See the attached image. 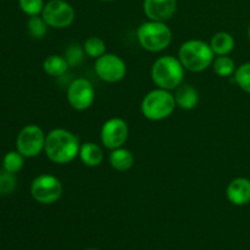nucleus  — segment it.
<instances>
[{
  "label": "nucleus",
  "instance_id": "obj_1",
  "mask_svg": "<svg viewBox=\"0 0 250 250\" xmlns=\"http://www.w3.org/2000/svg\"><path fill=\"white\" fill-rule=\"evenodd\" d=\"M81 144L78 138L65 128H55L46 134L44 151L54 164L63 165L77 158Z\"/></svg>",
  "mask_w": 250,
  "mask_h": 250
},
{
  "label": "nucleus",
  "instance_id": "obj_2",
  "mask_svg": "<svg viewBox=\"0 0 250 250\" xmlns=\"http://www.w3.org/2000/svg\"><path fill=\"white\" fill-rule=\"evenodd\" d=\"M214 51L209 43L190 39L185 42L178 50V59L185 70L190 72H202L214 62Z\"/></svg>",
  "mask_w": 250,
  "mask_h": 250
},
{
  "label": "nucleus",
  "instance_id": "obj_3",
  "mask_svg": "<svg viewBox=\"0 0 250 250\" xmlns=\"http://www.w3.org/2000/svg\"><path fill=\"white\" fill-rule=\"evenodd\" d=\"M185 67L180 59L172 55H165L156 59L151 66V80L158 88L173 90L183 83Z\"/></svg>",
  "mask_w": 250,
  "mask_h": 250
},
{
  "label": "nucleus",
  "instance_id": "obj_4",
  "mask_svg": "<svg viewBox=\"0 0 250 250\" xmlns=\"http://www.w3.org/2000/svg\"><path fill=\"white\" fill-rule=\"evenodd\" d=\"M137 39L141 46L150 53H159L168 48L172 41V32L165 22H144L137 29Z\"/></svg>",
  "mask_w": 250,
  "mask_h": 250
},
{
  "label": "nucleus",
  "instance_id": "obj_5",
  "mask_svg": "<svg viewBox=\"0 0 250 250\" xmlns=\"http://www.w3.org/2000/svg\"><path fill=\"white\" fill-rule=\"evenodd\" d=\"M176 106L175 95L170 90L158 88L143 98L141 110L146 119L150 121H161L171 116Z\"/></svg>",
  "mask_w": 250,
  "mask_h": 250
},
{
  "label": "nucleus",
  "instance_id": "obj_6",
  "mask_svg": "<svg viewBox=\"0 0 250 250\" xmlns=\"http://www.w3.org/2000/svg\"><path fill=\"white\" fill-rule=\"evenodd\" d=\"M31 194L33 199L41 204H54L62 195V183L56 176L43 173L32 182Z\"/></svg>",
  "mask_w": 250,
  "mask_h": 250
},
{
  "label": "nucleus",
  "instance_id": "obj_7",
  "mask_svg": "<svg viewBox=\"0 0 250 250\" xmlns=\"http://www.w3.org/2000/svg\"><path fill=\"white\" fill-rule=\"evenodd\" d=\"M46 136L37 125H28L20 131L16 148L24 158H36L44 150Z\"/></svg>",
  "mask_w": 250,
  "mask_h": 250
},
{
  "label": "nucleus",
  "instance_id": "obj_8",
  "mask_svg": "<svg viewBox=\"0 0 250 250\" xmlns=\"http://www.w3.org/2000/svg\"><path fill=\"white\" fill-rule=\"evenodd\" d=\"M75 9L65 0H49L42 11V17L53 28H66L75 21Z\"/></svg>",
  "mask_w": 250,
  "mask_h": 250
},
{
  "label": "nucleus",
  "instance_id": "obj_9",
  "mask_svg": "<svg viewBox=\"0 0 250 250\" xmlns=\"http://www.w3.org/2000/svg\"><path fill=\"white\" fill-rule=\"evenodd\" d=\"M94 70L98 77L106 83H116L124 80L127 67L120 56L111 53H105L95 60Z\"/></svg>",
  "mask_w": 250,
  "mask_h": 250
},
{
  "label": "nucleus",
  "instance_id": "obj_10",
  "mask_svg": "<svg viewBox=\"0 0 250 250\" xmlns=\"http://www.w3.org/2000/svg\"><path fill=\"white\" fill-rule=\"evenodd\" d=\"M95 99V89L87 78L72 81L67 88V102L77 111L89 109Z\"/></svg>",
  "mask_w": 250,
  "mask_h": 250
},
{
  "label": "nucleus",
  "instance_id": "obj_11",
  "mask_svg": "<svg viewBox=\"0 0 250 250\" xmlns=\"http://www.w3.org/2000/svg\"><path fill=\"white\" fill-rule=\"evenodd\" d=\"M129 129L126 121L120 117H112L104 122L100 131V139L105 148L114 150L121 148L128 139Z\"/></svg>",
  "mask_w": 250,
  "mask_h": 250
},
{
  "label": "nucleus",
  "instance_id": "obj_12",
  "mask_svg": "<svg viewBox=\"0 0 250 250\" xmlns=\"http://www.w3.org/2000/svg\"><path fill=\"white\" fill-rule=\"evenodd\" d=\"M177 0H144L143 10L151 21L165 22L175 15Z\"/></svg>",
  "mask_w": 250,
  "mask_h": 250
},
{
  "label": "nucleus",
  "instance_id": "obj_13",
  "mask_svg": "<svg viewBox=\"0 0 250 250\" xmlns=\"http://www.w3.org/2000/svg\"><path fill=\"white\" fill-rule=\"evenodd\" d=\"M227 199L237 207H243L250 203V180L237 177L229 183L226 189Z\"/></svg>",
  "mask_w": 250,
  "mask_h": 250
},
{
  "label": "nucleus",
  "instance_id": "obj_14",
  "mask_svg": "<svg viewBox=\"0 0 250 250\" xmlns=\"http://www.w3.org/2000/svg\"><path fill=\"white\" fill-rule=\"evenodd\" d=\"M176 105L182 110L194 109L199 102V93L193 85L181 84L175 89Z\"/></svg>",
  "mask_w": 250,
  "mask_h": 250
},
{
  "label": "nucleus",
  "instance_id": "obj_15",
  "mask_svg": "<svg viewBox=\"0 0 250 250\" xmlns=\"http://www.w3.org/2000/svg\"><path fill=\"white\" fill-rule=\"evenodd\" d=\"M78 156L85 166L97 167L104 160V151L98 144L93 143V142H85L81 146Z\"/></svg>",
  "mask_w": 250,
  "mask_h": 250
},
{
  "label": "nucleus",
  "instance_id": "obj_16",
  "mask_svg": "<svg viewBox=\"0 0 250 250\" xmlns=\"http://www.w3.org/2000/svg\"><path fill=\"white\" fill-rule=\"evenodd\" d=\"M109 163L114 170L125 172V171L129 170L133 166L134 155L132 154L131 150L121 146V148L111 150L109 155Z\"/></svg>",
  "mask_w": 250,
  "mask_h": 250
},
{
  "label": "nucleus",
  "instance_id": "obj_17",
  "mask_svg": "<svg viewBox=\"0 0 250 250\" xmlns=\"http://www.w3.org/2000/svg\"><path fill=\"white\" fill-rule=\"evenodd\" d=\"M209 44L215 55L220 56L229 55L234 49L236 42H234V38L232 34L227 33V32H219V33H216L212 37Z\"/></svg>",
  "mask_w": 250,
  "mask_h": 250
},
{
  "label": "nucleus",
  "instance_id": "obj_18",
  "mask_svg": "<svg viewBox=\"0 0 250 250\" xmlns=\"http://www.w3.org/2000/svg\"><path fill=\"white\" fill-rule=\"evenodd\" d=\"M70 67L65 56L61 55H49L43 62V70L50 77H60L65 75L67 68Z\"/></svg>",
  "mask_w": 250,
  "mask_h": 250
},
{
  "label": "nucleus",
  "instance_id": "obj_19",
  "mask_svg": "<svg viewBox=\"0 0 250 250\" xmlns=\"http://www.w3.org/2000/svg\"><path fill=\"white\" fill-rule=\"evenodd\" d=\"M214 72L220 77H229L236 72V62L229 55H220L212 62Z\"/></svg>",
  "mask_w": 250,
  "mask_h": 250
},
{
  "label": "nucleus",
  "instance_id": "obj_20",
  "mask_svg": "<svg viewBox=\"0 0 250 250\" xmlns=\"http://www.w3.org/2000/svg\"><path fill=\"white\" fill-rule=\"evenodd\" d=\"M83 50L89 58L98 59L106 53V44L99 37H89L83 44Z\"/></svg>",
  "mask_w": 250,
  "mask_h": 250
},
{
  "label": "nucleus",
  "instance_id": "obj_21",
  "mask_svg": "<svg viewBox=\"0 0 250 250\" xmlns=\"http://www.w3.org/2000/svg\"><path fill=\"white\" fill-rule=\"evenodd\" d=\"M24 164V156L22 155L19 151H9L6 155L4 156V160H2V167L4 170H6L7 172L11 173H17L19 171H21V168L23 167Z\"/></svg>",
  "mask_w": 250,
  "mask_h": 250
},
{
  "label": "nucleus",
  "instance_id": "obj_22",
  "mask_svg": "<svg viewBox=\"0 0 250 250\" xmlns=\"http://www.w3.org/2000/svg\"><path fill=\"white\" fill-rule=\"evenodd\" d=\"M48 23L44 21L43 17H41L39 15L36 16L29 17L28 22H27V28H28V33L31 34L33 38L41 39L43 38L46 34L48 31Z\"/></svg>",
  "mask_w": 250,
  "mask_h": 250
},
{
  "label": "nucleus",
  "instance_id": "obj_23",
  "mask_svg": "<svg viewBox=\"0 0 250 250\" xmlns=\"http://www.w3.org/2000/svg\"><path fill=\"white\" fill-rule=\"evenodd\" d=\"M234 81L243 92L250 94V62H244L236 68Z\"/></svg>",
  "mask_w": 250,
  "mask_h": 250
},
{
  "label": "nucleus",
  "instance_id": "obj_24",
  "mask_svg": "<svg viewBox=\"0 0 250 250\" xmlns=\"http://www.w3.org/2000/svg\"><path fill=\"white\" fill-rule=\"evenodd\" d=\"M17 186V178L15 173L0 170V194H10Z\"/></svg>",
  "mask_w": 250,
  "mask_h": 250
},
{
  "label": "nucleus",
  "instance_id": "obj_25",
  "mask_svg": "<svg viewBox=\"0 0 250 250\" xmlns=\"http://www.w3.org/2000/svg\"><path fill=\"white\" fill-rule=\"evenodd\" d=\"M20 9L28 16H36L42 14L44 9L43 0H19Z\"/></svg>",
  "mask_w": 250,
  "mask_h": 250
},
{
  "label": "nucleus",
  "instance_id": "obj_26",
  "mask_svg": "<svg viewBox=\"0 0 250 250\" xmlns=\"http://www.w3.org/2000/svg\"><path fill=\"white\" fill-rule=\"evenodd\" d=\"M83 55H84V50H82L80 45H71L70 48L66 49L65 58L67 60L70 66H77L83 61Z\"/></svg>",
  "mask_w": 250,
  "mask_h": 250
},
{
  "label": "nucleus",
  "instance_id": "obj_27",
  "mask_svg": "<svg viewBox=\"0 0 250 250\" xmlns=\"http://www.w3.org/2000/svg\"><path fill=\"white\" fill-rule=\"evenodd\" d=\"M248 37H249V39H250V26H249V28H248Z\"/></svg>",
  "mask_w": 250,
  "mask_h": 250
},
{
  "label": "nucleus",
  "instance_id": "obj_28",
  "mask_svg": "<svg viewBox=\"0 0 250 250\" xmlns=\"http://www.w3.org/2000/svg\"><path fill=\"white\" fill-rule=\"evenodd\" d=\"M103 1H114V0H103Z\"/></svg>",
  "mask_w": 250,
  "mask_h": 250
},
{
  "label": "nucleus",
  "instance_id": "obj_29",
  "mask_svg": "<svg viewBox=\"0 0 250 250\" xmlns=\"http://www.w3.org/2000/svg\"><path fill=\"white\" fill-rule=\"evenodd\" d=\"M85 250H98V249H85Z\"/></svg>",
  "mask_w": 250,
  "mask_h": 250
}]
</instances>
